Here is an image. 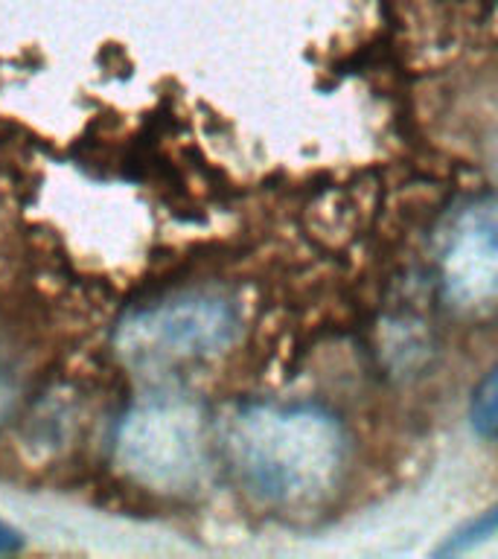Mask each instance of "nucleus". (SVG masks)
<instances>
[{"mask_svg":"<svg viewBox=\"0 0 498 559\" xmlns=\"http://www.w3.org/2000/svg\"><path fill=\"white\" fill-rule=\"evenodd\" d=\"M227 454L253 496L306 507L339 487L347 435L341 419L315 402H251L227 426Z\"/></svg>","mask_w":498,"mask_h":559,"instance_id":"1","label":"nucleus"},{"mask_svg":"<svg viewBox=\"0 0 498 559\" xmlns=\"http://www.w3.org/2000/svg\"><path fill=\"white\" fill-rule=\"evenodd\" d=\"M114 461L134 484L155 492L192 489L208 469V423L195 402L152 396L122 414Z\"/></svg>","mask_w":498,"mask_h":559,"instance_id":"2","label":"nucleus"},{"mask_svg":"<svg viewBox=\"0 0 498 559\" xmlns=\"http://www.w3.org/2000/svg\"><path fill=\"white\" fill-rule=\"evenodd\" d=\"M242 312L222 292H181L131 309L117 323V353L134 365H169L216 356L239 338Z\"/></svg>","mask_w":498,"mask_h":559,"instance_id":"3","label":"nucleus"},{"mask_svg":"<svg viewBox=\"0 0 498 559\" xmlns=\"http://www.w3.org/2000/svg\"><path fill=\"white\" fill-rule=\"evenodd\" d=\"M440 286L458 306L498 297V199L481 195L454 213L440 248Z\"/></svg>","mask_w":498,"mask_h":559,"instance_id":"4","label":"nucleus"},{"mask_svg":"<svg viewBox=\"0 0 498 559\" xmlns=\"http://www.w3.org/2000/svg\"><path fill=\"white\" fill-rule=\"evenodd\" d=\"M498 536V501L489 504L487 510H481L478 515H472L463 524H458L449 536L443 539V545L437 548L440 557H458V554H466V550L481 548L484 542L496 539Z\"/></svg>","mask_w":498,"mask_h":559,"instance_id":"5","label":"nucleus"},{"mask_svg":"<svg viewBox=\"0 0 498 559\" xmlns=\"http://www.w3.org/2000/svg\"><path fill=\"white\" fill-rule=\"evenodd\" d=\"M470 426L481 440L498 443V361L472 391Z\"/></svg>","mask_w":498,"mask_h":559,"instance_id":"6","label":"nucleus"},{"mask_svg":"<svg viewBox=\"0 0 498 559\" xmlns=\"http://www.w3.org/2000/svg\"><path fill=\"white\" fill-rule=\"evenodd\" d=\"M21 548H24V536H21V531H15V527L0 515V557L17 554Z\"/></svg>","mask_w":498,"mask_h":559,"instance_id":"7","label":"nucleus"}]
</instances>
